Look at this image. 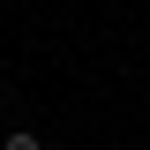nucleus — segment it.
I'll use <instances>...</instances> for the list:
<instances>
[{"label":"nucleus","instance_id":"f257e3e1","mask_svg":"<svg viewBox=\"0 0 150 150\" xmlns=\"http://www.w3.org/2000/svg\"><path fill=\"white\" fill-rule=\"evenodd\" d=\"M0 150H45V143H38L30 128H15V135H8V143H0Z\"/></svg>","mask_w":150,"mask_h":150}]
</instances>
